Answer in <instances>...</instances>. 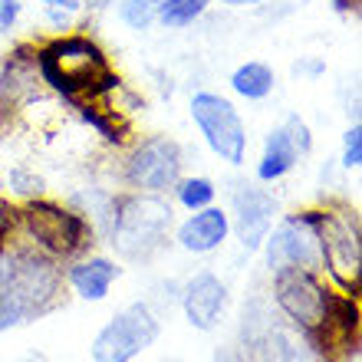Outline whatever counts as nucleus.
I'll list each match as a JSON object with an SVG mask.
<instances>
[{
    "label": "nucleus",
    "instance_id": "nucleus-31",
    "mask_svg": "<svg viewBox=\"0 0 362 362\" xmlns=\"http://www.w3.org/2000/svg\"><path fill=\"white\" fill-rule=\"evenodd\" d=\"M211 362H250V359H244L240 353H230V349H224V353H214V359Z\"/></svg>",
    "mask_w": 362,
    "mask_h": 362
},
{
    "label": "nucleus",
    "instance_id": "nucleus-2",
    "mask_svg": "<svg viewBox=\"0 0 362 362\" xmlns=\"http://www.w3.org/2000/svg\"><path fill=\"white\" fill-rule=\"evenodd\" d=\"M40 79L49 93L66 103L95 99L119 86V76L109 66L103 47L86 33H57L37 47Z\"/></svg>",
    "mask_w": 362,
    "mask_h": 362
},
{
    "label": "nucleus",
    "instance_id": "nucleus-12",
    "mask_svg": "<svg viewBox=\"0 0 362 362\" xmlns=\"http://www.w3.org/2000/svg\"><path fill=\"white\" fill-rule=\"evenodd\" d=\"M181 310L198 333H211L221 326V316L228 310V284L211 270H198L181 286Z\"/></svg>",
    "mask_w": 362,
    "mask_h": 362
},
{
    "label": "nucleus",
    "instance_id": "nucleus-23",
    "mask_svg": "<svg viewBox=\"0 0 362 362\" xmlns=\"http://www.w3.org/2000/svg\"><path fill=\"white\" fill-rule=\"evenodd\" d=\"M7 188L13 191L17 198L30 201V198H43V191H47V181L40 178L37 172H30V168L17 165V168H10V175H7Z\"/></svg>",
    "mask_w": 362,
    "mask_h": 362
},
{
    "label": "nucleus",
    "instance_id": "nucleus-10",
    "mask_svg": "<svg viewBox=\"0 0 362 362\" xmlns=\"http://www.w3.org/2000/svg\"><path fill=\"white\" fill-rule=\"evenodd\" d=\"M158 333H162V326H158V316L152 313V306L132 303L125 310H119L95 333L93 346H89V356H93V362H132L148 346H155Z\"/></svg>",
    "mask_w": 362,
    "mask_h": 362
},
{
    "label": "nucleus",
    "instance_id": "nucleus-7",
    "mask_svg": "<svg viewBox=\"0 0 362 362\" xmlns=\"http://www.w3.org/2000/svg\"><path fill=\"white\" fill-rule=\"evenodd\" d=\"M320 221H323V208H306L296 214H286L280 224H274L264 240V260L267 270L300 267L323 274V254H320Z\"/></svg>",
    "mask_w": 362,
    "mask_h": 362
},
{
    "label": "nucleus",
    "instance_id": "nucleus-24",
    "mask_svg": "<svg viewBox=\"0 0 362 362\" xmlns=\"http://www.w3.org/2000/svg\"><path fill=\"white\" fill-rule=\"evenodd\" d=\"M284 132H286V139L293 142V148H296L300 158H306V155L313 152V132H310V125H306L296 112L284 119Z\"/></svg>",
    "mask_w": 362,
    "mask_h": 362
},
{
    "label": "nucleus",
    "instance_id": "nucleus-5",
    "mask_svg": "<svg viewBox=\"0 0 362 362\" xmlns=\"http://www.w3.org/2000/svg\"><path fill=\"white\" fill-rule=\"evenodd\" d=\"M320 254H323V276H329L333 290L349 296H359L362 290V228L359 211L323 208L320 221Z\"/></svg>",
    "mask_w": 362,
    "mask_h": 362
},
{
    "label": "nucleus",
    "instance_id": "nucleus-34",
    "mask_svg": "<svg viewBox=\"0 0 362 362\" xmlns=\"http://www.w3.org/2000/svg\"><path fill=\"white\" fill-rule=\"evenodd\" d=\"M0 191H4V181H0Z\"/></svg>",
    "mask_w": 362,
    "mask_h": 362
},
{
    "label": "nucleus",
    "instance_id": "nucleus-11",
    "mask_svg": "<svg viewBox=\"0 0 362 362\" xmlns=\"http://www.w3.org/2000/svg\"><path fill=\"white\" fill-rule=\"evenodd\" d=\"M276 221V198L260 185H247L240 181L238 188L230 191V228L238 230L240 247L254 254L264 247L270 228Z\"/></svg>",
    "mask_w": 362,
    "mask_h": 362
},
{
    "label": "nucleus",
    "instance_id": "nucleus-3",
    "mask_svg": "<svg viewBox=\"0 0 362 362\" xmlns=\"http://www.w3.org/2000/svg\"><path fill=\"white\" fill-rule=\"evenodd\" d=\"M13 234L23 238V244L37 247L40 254L69 264V260L89 254L95 244V228L89 224L79 208H66L49 198H30L17 208V228Z\"/></svg>",
    "mask_w": 362,
    "mask_h": 362
},
{
    "label": "nucleus",
    "instance_id": "nucleus-15",
    "mask_svg": "<svg viewBox=\"0 0 362 362\" xmlns=\"http://www.w3.org/2000/svg\"><path fill=\"white\" fill-rule=\"evenodd\" d=\"M250 356L257 362H329L326 353L290 323H274Z\"/></svg>",
    "mask_w": 362,
    "mask_h": 362
},
{
    "label": "nucleus",
    "instance_id": "nucleus-28",
    "mask_svg": "<svg viewBox=\"0 0 362 362\" xmlns=\"http://www.w3.org/2000/svg\"><path fill=\"white\" fill-rule=\"evenodd\" d=\"M293 73L296 76H320V73H326V66L320 63V59H310V63H296Z\"/></svg>",
    "mask_w": 362,
    "mask_h": 362
},
{
    "label": "nucleus",
    "instance_id": "nucleus-30",
    "mask_svg": "<svg viewBox=\"0 0 362 362\" xmlns=\"http://www.w3.org/2000/svg\"><path fill=\"white\" fill-rule=\"evenodd\" d=\"M333 7H336V10H343V13H359L362 0H333Z\"/></svg>",
    "mask_w": 362,
    "mask_h": 362
},
{
    "label": "nucleus",
    "instance_id": "nucleus-4",
    "mask_svg": "<svg viewBox=\"0 0 362 362\" xmlns=\"http://www.w3.org/2000/svg\"><path fill=\"white\" fill-rule=\"evenodd\" d=\"M175 228V208L165 194L152 191H125L115 194L109 244L125 260H152L168 244Z\"/></svg>",
    "mask_w": 362,
    "mask_h": 362
},
{
    "label": "nucleus",
    "instance_id": "nucleus-6",
    "mask_svg": "<svg viewBox=\"0 0 362 362\" xmlns=\"http://www.w3.org/2000/svg\"><path fill=\"white\" fill-rule=\"evenodd\" d=\"M333 286L323 280V274L300 267H286L274 274V303L290 326L306 333L320 346L329 320V303H333Z\"/></svg>",
    "mask_w": 362,
    "mask_h": 362
},
{
    "label": "nucleus",
    "instance_id": "nucleus-8",
    "mask_svg": "<svg viewBox=\"0 0 362 362\" xmlns=\"http://www.w3.org/2000/svg\"><path fill=\"white\" fill-rule=\"evenodd\" d=\"M188 112L191 122L198 125L204 145L218 155L221 162H228L230 168H240L247 162V145H250L247 125H244V119L238 115L230 99H224L221 93L201 89V93L191 95Z\"/></svg>",
    "mask_w": 362,
    "mask_h": 362
},
{
    "label": "nucleus",
    "instance_id": "nucleus-29",
    "mask_svg": "<svg viewBox=\"0 0 362 362\" xmlns=\"http://www.w3.org/2000/svg\"><path fill=\"white\" fill-rule=\"evenodd\" d=\"M218 4L228 10H244V7H260L264 0H218Z\"/></svg>",
    "mask_w": 362,
    "mask_h": 362
},
{
    "label": "nucleus",
    "instance_id": "nucleus-33",
    "mask_svg": "<svg viewBox=\"0 0 362 362\" xmlns=\"http://www.w3.org/2000/svg\"><path fill=\"white\" fill-rule=\"evenodd\" d=\"M165 362H181V359H165Z\"/></svg>",
    "mask_w": 362,
    "mask_h": 362
},
{
    "label": "nucleus",
    "instance_id": "nucleus-21",
    "mask_svg": "<svg viewBox=\"0 0 362 362\" xmlns=\"http://www.w3.org/2000/svg\"><path fill=\"white\" fill-rule=\"evenodd\" d=\"M158 4L162 0H119V20L129 30H148L158 17Z\"/></svg>",
    "mask_w": 362,
    "mask_h": 362
},
{
    "label": "nucleus",
    "instance_id": "nucleus-18",
    "mask_svg": "<svg viewBox=\"0 0 362 362\" xmlns=\"http://www.w3.org/2000/svg\"><path fill=\"white\" fill-rule=\"evenodd\" d=\"M230 89H234L240 99H247V103H260V99H267L276 89V76L267 63L247 59V63H240V66L230 73Z\"/></svg>",
    "mask_w": 362,
    "mask_h": 362
},
{
    "label": "nucleus",
    "instance_id": "nucleus-9",
    "mask_svg": "<svg viewBox=\"0 0 362 362\" xmlns=\"http://www.w3.org/2000/svg\"><path fill=\"white\" fill-rule=\"evenodd\" d=\"M185 172V152L172 135H148L129 145L122 162V178L132 191L165 194Z\"/></svg>",
    "mask_w": 362,
    "mask_h": 362
},
{
    "label": "nucleus",
    "instance_id": "nucleus-13",
    "mask_svg": "<svg viewBox=\"0 0 362 362\" xmlns=\"http://www.w3.org/2000/svg\"><path fill=\"white\" fill-rule=\"evenodd\" d=\"M43 79L37 66V47L33 43H20L10 49V57L0 66V112L10 109H23L43 93Z\"/></svg>",
    "mask_w": 362,
    "mask_h": 362
},
{
    "label": "nucleus",
    "instance_id": "nucleus-20",
    "mask_svg": "<svg viewBox=\"0 0 362 362\" xmlns=\"http://www.w3.org/2000/svg\"><path fill=\"white\" fill-rule=\"evenodd\" d=\"M208 7H211V0H162L155 23H162L168 30H185L191 23H198L208 13Z\"/></svg>",
    "mask_w": 362,
    "mask_h": 362
},
{
    "label": "nucleus",
    "instance_id": "nucleus-25",
    "mask_svg": "<svg viewBox=\"0 0 362 362\" xmlns=\"http://www.w3.org/2000/svg\"><path fill=\"white\" fill-rule=\"evenodd\" d=\"M343 168L346 172H359V165H362V125L353 122L349 129H346L343 135Z\"/></svg>",
    "mask_w": 362,
    "mask_h": 362
},
{
    "label": "nucleus",
    "instance_id": "nucleus-22",
    "mask_svg": "<svg viewBox=\"0 0 362 362\" xmlns=\"http://www.w3.org/2000/svg\"><path fill=\"white\" fill-rule=\"evenodd\" d=\"M83 7H86V0H40L43 20L59 33L73 27V20L83 13Z\"/></svg>",
    "mask_w": 362,
    "mask_h": 362
},
{
    "label": "nucleus",
    "instance_id": "nucleus-27",
    "mask_svg": "<svg viewBox=\"0 0 362 362\" xmlns=\"http://www.w3.org/2000/svg\"><path fill=\"white\" fill-rule=\"evenodd\" d=\"M20 17H23L20 0H0V33H10L20 23Z\"/></svg>",
    "mask_w": 362,
    "mask_h": 362
},
{
    "label": "nucleus",
    "instance_id": "nucleus-16",
    "mask_svg": "<svg viewBox=\"0 0 362 362\" xmlns=\"http://www.w3.org/2000/svg\"><path fill=\"white\" fill-rule=\"evenodd\" d=\"M119 264L103 254H83V257L69 260L66 270H63V280L69 284V290L79 296V300H89V303H103L112 284L119 280Z\"/></svg>",
    "mask_w": 362,
    "mask_h": 362
},
{
    "label": "nucleus",
    "instance_id": "nucleus-1",
    "mask_svg": "<svg viewBox=\"0 0 362 362\" xmlns=\"http://www.w3.org/2000/svg\"><path fill=\"white\" fill-rule=\"evenodd\" d=\"M63 264L30 244H13L0 254V333L40 320L63 300Z\"/></svg>",
    "mask_w": 362,
    "mask_h": 362
},
{
    "label": "nucleus",
    "instance_id": "nucleus-19",
    "mask_svg": "<svg viewBox=\"0 0 362 362\" xmlns=\"http://www.w3.org/2000/svg\"><path fill=\"white\" fill-rule=\"evenodd\" d=\"M172 191H175V201L185 211H201L208 204H214V198H218V185L208 175H181Z\"/></svg>",
    "mask_w": 362,
    "mask_h": 362
},
{
    "label": "nucleus",
    "instance_id": "nucleus-26",
    "mask_svg": "<svg viewBox=\"0 0 362 362\" xmlns=\"http://www.w3.org/2000/svg\"><path fill=\"white\" fill-rule=\"evenodd\" d=\"M13 228H17V208L0 201V254L7 250L10 238H13Z\"/></svg>",
    "mask_w": 362,
    "mask_h": 362
},
{
    "label": "nucleus",
    "instance_id": "nucleus-17",
    "mask_svg": "<svg viewBox=\"0 0 362 362\" xmlns=\"http://www.w3.org/2000/svg\"><path fill=\"white\" fill-rule=\"evenodd\" d=\"M296 162H300V155H296L293 142L286 139L284 125H276L264 139V152H260V162H257V181L260 185H274V181L286 178L293 172Z\"/></svg>",
    "mask_w": 362,
    "mask_h": 362
},
{
    "label": "nucleus",
    "instance_id": "nucleus-32",
    "mask_svg": "<svg viewBox=\"0 0 362 362\" xmlns=\"http://www.w3.org/2000/svg\"><path fill=\"white\" fill-rule=\"evenodd\" d=\"M20 362H47L43 356H27V359H20Z\"/></svg>",
    "mask_w": 362,
    "mask_h": 362
},
{
    "label": "nucleus",
    "instance_id": "nucleus-14",
    "mask_svg": "<svg viewBox=\"0 0 362 362\" xmlns=\"http://www.w3.org/2000/svg\"><path fill=\"white\" fill-rule=\"evenodd\" d=\"M228 238H230V214L224 208H218V204L191 211L188 218L175 228V244L185 254H194V257L214 254L218 247H224Z\"/></svg>",
    "mask_w": 362,
    "mask_h": 362
}]
</instances>
